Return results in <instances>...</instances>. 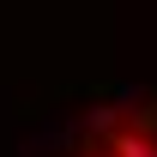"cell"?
Here are the masks:
<instances>
[{
    "mask_svg": "<svg viewBox=\"0 0 157 157\" xmlns=\"http://www.w3.org/2000/svg\"><path fill=\"white\" fill-rule=\"evenodd\" d=\"M109 151L115 157H157V139H145V133H109Z\"/></svg>",
    "mask_w": 157,
    "mask_h": 157,
    "instance_id": "6da1fadb",
    "label": "cell"
},
{
    "mask_svg": "<svg viewBox=\"0 0 157 157\" xmlns=\"http://www.w3.org/2000/svg\"><path fill=\"white\" fill-rule=\"evenodd\" d=\"M109 127H115V109H91L85 115V133H109Z\"/></svg>",
    "mask_w": 157,
    "mask_h": 157,
    "instance_id": "7a4b0ae2",
    "label": "cell"
}]
</instances>
